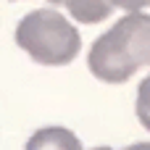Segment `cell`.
I'll use <instances>...</instances> for the list:
<instances>
[{"instance_id": "obj_3", "label": "cell", "mask_w": 150, "mask_h": 150, "mask_svg": "<svg viewBox=\"0 0 150 150\" xmlns=\"http://www.w3.org/2000/svg\"><path fill=\"white\" fill-rule=\"evenodd\" d=\"M127 34V47L137 69L150 66V16L145 11H129L124 18H119Z\"/></svg>"}, {"instance_id": "obj_8", "label": "cell", "mask_w": 150, "mask_h": 150, "mask_svg": "<svg viewBox=\"0 0 150 150\" xmlns=\"http://www.w3.org/2000/svg\"><path fill=\"white\" fill-rule=\"evenodd\" d=\"M47 3H53V5H63V0H47Z\"/></svg>"}, {"instance_id": "obj_1", "label": "cell", "mask_w": 150, "mask_h": 150, "mask_svg": "<svg viewBox=\"0 0 150 150\" xmlns=\"http://www.w3.org/2000/svg\"><path fill=\"white\" fill-rule=\"evenodd\" d=\"M16 45L40 66H66L79 55V29L55 8H37L16 26Z\"/></svg>"}, {"instance_id": "obj_7", "label": "cell", "mask_w": 150, "mask_h": 150, "mask_svg": "<svg viewBox=\"0 0 150 150\" xmlns=\"http://www.w3.org/2000/svg\"><path fill=\"white\" fill-rule=\"evenodd\" d=\"M113 3V8H121V11H145L150 8V0H111Z\"/></svg>"}, {"instance_id": "obj_6", "label": "cell", "mask_w": 150, "mask_h": 150, "mask_svg": "<svg viewBox=\"0 0 150 150\" xmlns=\"http://www.w3.org/2000/svg\"><path fill=\"white\" fill-rule=\"evenodd\" d=\"M134 108H137L140 124L150 132V74L140 82V87H137V103H134Z\"/></svg>"}, {"instance_id": "obj_2", "label": "cell", "mask_w": 150, "mask_h": 150, "mask_svg": "<svg viewBox=\"0 0 150 150\" xmlns=\"http://www.w3.org/2000/svg\"><path fill=\"white\" fill-rule=\"evenodd\" d=\"M87 66H90V74L95 79L108 82V84H121L140 71L129 55L121 21H116L105 34H100L92 42L90 55H87Z\"/></svg>"}, {"instance_id": "obj_4", "label": "cell", "mask_w": 150, "mask_h": 150, "mask_svg": "<svg viewBox=\"0 0 150 150\" xmlns=\"http://www.w3.org/2000/svg\"><path fill=\"white\" fill-rule=\"evenodd\" d=\"M26 148L29 150H79L82 142L63 127H45L29 137Z\"/></svg>"}, {"instance_id": "obj_5", "label": "cell", "mask_w": 150, "mask_h": 150, "mask_svg": "<svg viewBox=\"0 0 150 150\" xmlns=\"http://www.w3.org/2000/svg\"><path fill=\"white\" fill-rule=\"evenodd\" d=\"M69 16L79 24H100L113 13L111 0H63Z\"/></svg>"}]
</instances>
